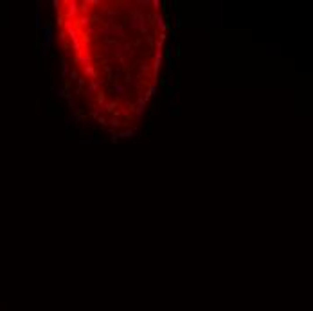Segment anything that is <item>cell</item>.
Masks as SVG:
<instances>
[{"mask_svg": "<svg viewBox=\"0 0 313 311\" xmlns=\"http://www.w3.org/2000/svg\"><path fill=\"white\" fill-rule=\"evenodd\" d=\"M36 27H38V29L43 27V24H41V16H40V13L36 15Z\"/></svg>", "mask_w": 313, "mask_h": 311, "instance_id": "cell-1", "label": "cell"}, {"mask_svg": "<svg viewBox=\"0 0 313 311\" xmlns=\"http://www.w3.org/2000/svg\"><path fill=\"white\" fill-rule=\"evenodd\" d=\"M56 94H58L59 97H65V88H59V90H56Z\"/></svg>", "mask_w": 313, "mask_h": 311, "instance_id": "cell-2", "label": "cell"}]
</instances>
